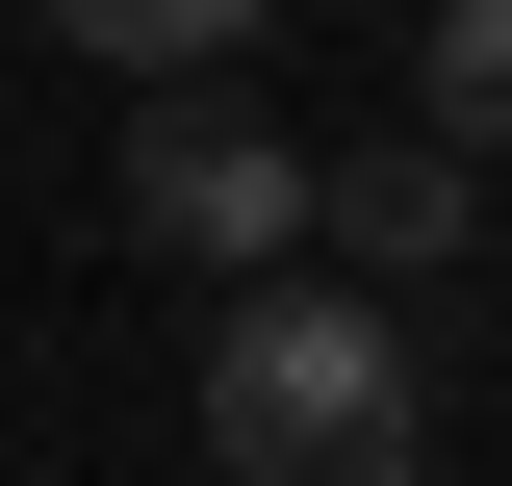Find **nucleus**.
<instances>
[{
  "label": "nucleus",
  "instance_id": "obj_1",
  "mask_svg": "<svg viewBox=\"0 0 512 486\" xmlns=\"http://www.w3.org/2000/svg\"><path fill=\"white\" fill-rule=\"evenodd\" d=\"M205 461L231 486H410L436 461V333H410V282H282V256H256L231 333H205Z\"/></svg>",
  "mask_w": 512,
  "mask_h": 486
},
{
  "label": "nucleus",
  "instance_id": "obj_3",
  "mask_svg": "<svg viewBox=\"0 0 512 486\" xmlns=\"http://www.w3.org/2000/svg\"><path fill=\"white\" fill-rule=\"evenodd\" d=\"M308 231L359 256V282H410V307H436L461 256H487V154H461V128H384V154H308Z\"/></svg>",
  "mask_w": 512,
  "mask_h": 486
},
{
  "label": "nucleus",
  "instance_id": "obj_2",
  "mask_svg": "<svg viewBox=\"0 0 512 486\" xmlns=\"http://www.w3.org/2000/svg\"><path fill=\"white\" fill-rule=\"evenodd\" d=\"M128 231L205 256V282L308 256V128H256V103H205V77H154V103H128Z\"/></svg>",
  "mask_w": 512,
  "mask_h": 486
},
{
  "label": "nucleus",
  "instance_id": "obj_4",
  "mask_svg": "<svg viewBox=\"0 0 512 486\" xmlns=\"http://www.w3.org/2000/svg\"><path fill=\"white\" fill-rule=\"evenodd\" d=\"M52 52H103V77H231L256 52V0H26Z\"/></svg>",
  "mask_w": 512,
  "mask_h": 486
},
{
  "label": "nucleus",
  "instance_id": "obj_5",
  "mask_svg": "<svg viewBox=\"0 0 512 486\" xmlns=\"http://www.w3.org/2000/svg\"><path fill=\"white\" fill-rule=\"evenodd\" d=\"M436 52H410V128H461V154H512V0H410Z\"/></svg>",
  "mask_w": 512,
  "mask_h": 486
}]
</instances>
